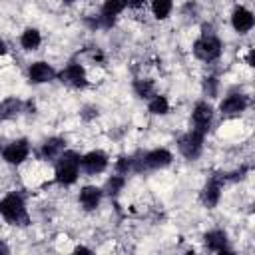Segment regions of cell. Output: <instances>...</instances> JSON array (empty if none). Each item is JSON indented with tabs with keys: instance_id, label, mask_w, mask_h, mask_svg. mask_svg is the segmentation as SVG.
I'll list each match as a JSON object with an SVG mask.
<instances>
[{
	"instance_id": "obj_1",
	"label": "cell",
	"mask_w": 255,
	"mask_h": 255,
	"mask_svg": "<svg viewBox=\"0 0 255 255\" xmlns=\"http://www.w3.org/2000/svg\"><path fill=\"white\" fill-rule=\"evenodd\" d=\"M193 54L203 62H213L221 56V42L211 32V26H203L201 38H197L193 44Z\"/></svg>"
},
{
	"instance_id": "obj_2",
	"label": "cell",
	"mask_w": 255,
	"mask_h": 255,
	"mask_svg": "<svg viewBox=\"0 0 255 255\" xmlns=\"http://www.w3.org/2000/svg\"><path fill=\"white\" fill-rule=\"evenodd\" d=\"M80 173V155L76 151H62L56 163V181L62 185H70L78 179Z\"/></svg>"
},
{
	"instance_id": "obj_3",
	"label": "cell",
	"mask_w": 255,
	"mask_h": 255,
	"mask_svg": "<svg viewBox=\"0 0 255 255\" xmlns=\"http://www.w3.org/2000/svg\"><path fill=\"white\" fill-rule=\"evenodd\" d=\"M0 213L8 223H18V225H26L28 223V215H26V207H24V199L18 193H8L2 201H0Z\"/></svg>"
},
{
	"instance_id": "obj_4",
	"label": "cell",
	"mask_w": 255,
	"mask_h": 255,
	"mask_svg": "<svg viewBox=\"0 0 255 255\" xmlns=\"http://www.w3.org/2000/svg\"><path fill=\"white\" fill-rule=\"evenodd\" d=\"M171 163V153L167 149H151L143 155H139V159L133 157V165L131 169L133 171H141V169H161L165 165Z\"/></svg>"
},
{
	"instance_id": "obj_5",
	"label": "cell",
	"mask_w": 255,
	"mask_h": 255,
	"mask_svg": "<svg viewBox=\"0 0 255 255\" xmlns=\"http://www.w3.org/2000/svg\"><path fill=\"white\" fill-rule=\"evenodd\" d=\"M203 137H205V131L195 129V128L189 129L185 135H181L179 141H177V147H179L181 155L187 157V159H197L201 149H203Z\"/></svg>"
},
{
	"instance_id": "obj_6",
	"label": "cell",
	"mask_w": 255,
	"mask_h": 255,
	"mask_svg": "<svg viewBox=\"0 0 255 255\" xmlns=\"http://www.w3.org/2000/svg\"><path fill=\"white\" fill-rule=\"evenodd\" d=\"M28 151H30L28 141H26V139H16V141L8 143V145L2 149V157H4L8 163L18 165V163H22V161L28 157Z\"/></svg>"
},
{
	"instance_id": "obj_7",
	"label": "cell",
	"mask_w": 255,
	"mask_h": 255,
	"mask_svg": "<svg viewBox=\"0 0 255 255\" xmlns=\"http://www.w3.org/2000/svg\"><path fill=\"white\" fill-rule=\"evenodd\" d=\"M106 165H108V157L104 151H90V153L80 157V167L90 175L102 173L106 169Z\"/></svg>"
},
{
	"instance_id": "obj_8",
	"label": "cell",
	"mask_w": 255,
	"mask_h": 255,
	"mask_svg": "<svg viewBox=\"0 0 255 255\" xmlns=\"http://www.w3.org/2000/svg\"><path fill=\"white\" fill-rule=\"evenodd\" d=\"M58 78L68 84V86H74V88H84L86 86V72L80 64H68L60 74Z\"/></svg>"
},
{
	"instance_id": "obj_9",
	"label": "cell",
	"mask_w": 255,
	"mask_h": 255,
	"mask_svg": "<svg viewBox=\"0 0 255 255\" xmlns=\"http://www.w3.org/2000/svg\"><path fill=\"white\" fill-rule=\"evenodd\" d=\"M247 104H249L247 96H243V94H229V96L219 104V110H221V114H225V116H237V114H241V112L247 108Z\"/></svg>"
},
{
	"instance_id": "obj_10",
	"label": "cell",
	"mask_w": 255,
	"mask_h": 255,
	"mask_svg": "<svg viewBox=\"0 0 255 255\" xmlns=\"http://www.w3.org/2000/svg\"><path fill=\"white\" fill-rule=\"evenodd\" d=\"M211 118H213V108L207 102H199L195 106V110H193V128L207 133L209 124H211Z\"/></svg>"
},
{
	"instance_id": "obj_11",
	"label": "cell",
	"mask_w": 255,
	"mask_h": 255,
	"mask_svg": "<svg viewBox=\"0 0 255 255\" xmlns=\"http://www.w3.org/2000/svg\"><path fill=\"white\" fill-rule=\"evenodd\" d=\"M28 76H30V82L32 84H44V82H50L56 76V72L46 62H34L30 66V70H28Z\"/></svg>"
},
{
	"instance_id": "obj_12",
	"label": "cell",
	"mask_w": 255,
	"mask_h": 255,
	"mask_svg": "<svg viewBox=\"0 0 255 255\" xmlns=\"http://www.w3.org/2000/svg\"><path fill=\"white\" fill-rule=\"evenodd\" d=\"M253 14L247 10V8H243V6H239V8H235V12H233V16H231V24H233V28H235V32H239V34H245V32H249L251 28H253Z\"/></svg>"
},
{
	"instance_id": "obj_13",
	"label": "cell",
	"mask_w": 255,
	"mask_h": 255,
	"mask_svg": "<svg viewBox=\"0 0 255 255\" xmlns=\"http://www.w3.org/2000/svg\"><path fill=\"white\" fill-rule=\"evenodd\" d=\"M219 195H221V183L217 177H213L205 183V187L201 191V201L205 207H215L219 201Z\"/></svg>"
},
{
	"instance_id": "obj_14",
	"label": "cell",
	"mask_w": 255,
	"mask_h": 255,
	"mask_svg": "<svg viewBox=\"0 0 255 255\" xmlns=\"http://www.w3.org/2000/svg\"><path fill=\"white\" fill-rule=\"evenodd\" d=\"M126 8V0H106L104 6H102V22L104 26H112L116 16Z\"/></svg>"
},
{
	"instance_id": "obj_15",
	"label": "cell",
	"mask_w": 255,
	"mask_h": 255,
	"mask_svg": "<svg viewBox=\"0 0 255 255\" xmlns=\"http://www.w3.org/2000/svg\"><path fill=\"white\" fill-rule=\"evenodd\" d=\"M100 199H102V189L100 187H94V185H86L82 191H80V203L84 209L92 211L100 205Z\"/></svg>"
},
{
	"instance_id": "obj_16",
	"label": "cell",
	"mask_w": 255,
	"mask_h": 255,
	"mask_svg": "<svg viewBox=\"0 0 255 255\" xmlns=\"http://www.w3.org/2000/svg\"><path fill=\"white\" fill-rule=\"evenodd\" d=\"M205 245H207V249H211V251H217V253H229L227 249H225V243H227V237H225V233L223 231H219V229H215V231H209V233H205Z\"/></svg>"
},
{
	"instance_id": "obj_17",
	"label": "cell",
	"mask_w": 255,
	"mask_h": 255,
	"mask_svg": "<svg viewBox=\"0 0 255 255\" xmlns=\"http://www.w3.org/2000/svg\"><path fill=\"white\" fill-rule=\"evenodd\" d=\"M62 151H64V139H60V137H50L42 145V157H46V159H54Z\"/></svg>"
},
{
	"instance_id": "obj_18",
	"label": "cell",
	"mask_w": 255,
	"mask_h": 255,
	"mask_svg": "<svg viewBox=\"0 0 255 255\" xmlns=\"http://www.w3.org/2000/svg\"><path fill=\"white\" fill-rule=\"evenodd\" d=\"M40 42H42V36H40V32H38V30L28 28V30H24V32H22L20 44H22V48H24V50H36V48L40 46Z\"/></svg>"
},
{
	"instance_id": "obj_19",
	"label": "cell",
	"mask_w": 255,
	"mask_h": 255,
	"mask_svg": "<svg viewBox=\"0 0 255 255\" xmlns=\"http://www.w3.org/2000/svg\"><path fill=\"white\" fill-rule=\"evenodd\" d=\"M171 8H173V0H153L151 2V12H153V16L157 20L167 18L169 12H171Z\"/></svg>"
},
{
	"instance_id": "obj_20",
	"label": "cell",
	"mask_w": 255,
	"mask_h": 255,
	"mask_svg": "<svg viewBox=\"0 0 255 255\" xmlns=\"http://www.w3.org/2000/svg\"><path fill=\"white\" fill-rule=\"evenodd\" d=\"M149 112L155 114V116H163L169 112V102L165 96H153L151 102H149Z\"/></svg>"
},
{
	"instance_id": "obj_21",
	"label": "cell",
	"mask_w": 255,
	"mask_h": 255,
	"mask_svg": "<svg viewBox=\"0 0 255 255\" xmlns=\"http://www.w3.org/2000/svg\"><path fill=\"white\" fill-rule=\"evenodd\" d=\"M20 108H22V104L18 100L10 98V100H6V102L0 104V118H14L20 112Z\"/></svg>"
},
{
	"instance_id": "obj_22",
	"label": "cell",
	"mask_w": 255,
	"mask_h": 255,
	"mask_svg": "<svg viewBox=\"0 0 255 255\" xmlns=\"http://www.w3.org/2000/svg\"><path fill=\"white\" fill-rule=\"evenodd\" d=\"M124 183H126V179L122 177V175H112L108 181H106V189L102 191V193H108V195H116L122 187H124Z\"/></svg>"
},
{
	"instance_id": "obj_23",
	"label": "cell",
	"mask_w": 255,
	"mask_h": 255,
	"mask_svg": "<svg viewBox=\"0 0 255 255\" xmlns=\"http://www.w3.org/2000/svg\"><path fill=\"white\" fill-rule=\"evenodd\" d=\"M133 88H135V92H137L139 98H151L153 96V84L149 80H137L133 84Z\"/></svg>"
},
{
	"instance_id": "obj_24",
	"label": "cell",
	"mask_w": 255,
	"mask_h": 255,
	"mask_svg": "<svg viewBox=\"0 0 255 255\" xmlns=\"http://www.w3.org/2000/svg\"><path fill=\"white\" fill-rule=\"evenodd\" d=\"M131 165H133V157H120V161L116 163V169L120 173H128L131 169Z\"/></svg>"
},
{
	"instance_id": "obj_25",
	"label": "cell",
	"mask_w": 255,
	"mask_h": 255,
	"mask_svg": "<svg viewBox=\"0 0 255 255\" xmlns=\"http://www.w3.org/2000/svg\"><path fill=\"white\" fill-rule=\"evenodd\" d=\"M205 92H207L209 96H215V78H207V82H205Z\"/></svg>"
},
{
	"instance_id": "obj_26",
	"label": "cell",
	"mask_w": 255,
	"mask_h": 255,
	"mask_svg": "<svg viewBox=\"0 0 255 255\" xmlns=\"http://www.w3.org/2000/svg\"><path fill=\"white\" fill-rule=\"evenodd\" d=\"M145 0H126V6H131V8H137V6H141Z\"/></svg>"
},
{
	"instance_id": "obj_27",
	"label": "cell",
	"mask_w": 255,
	"mask_h": 255,
	"mask_svg": "<svg viewBox=\"0 0 255 255\" xmlns=\"http://www.w3.org/2000/svg\"><path fill=\"white\" fill-rule=\"evenodd\" d=\"M76 253H92V251L86 249V247H76Z\"/></svg>"
},
{
	"instance_id": "obj_28",
	"label": "cell",
	"mask_w": 255,
	"mask_h": 255,
	"mask_svg": "<svg viewBox=\"0 0 255 255\" xmlns=\"http://www.w3.org/2000/svg\"><path fill=\"white\" fill-rule=\"evenodd\" d=\"M0 253H8V247H6L2 241H0Z\"/></svg>"
},
{
	"instance_id": "obj_29",
	"label": "cell",
	"mask_w": 255,
	"mask_h": 255,
	"mask_svg": "<svg viewBox=\"0 0 255 255\" xmlns=\"http://www.w3.org/2000/svg\"><path fill=\"white\" fill-rule=\"evenodd\" d=\"M0 54H6V44L0 40Z\"/></svg>"
},
{
	"instance_id": "obj_30",
	"label": "cell",
	"mask_w": 255,
	"mask_h": 255,
	"mask_svg": "<svg viewBox=\"0 0 255 255\" xmlns=\"http://www.w3.org/2000/svg\"><path fill=\"white\" fill-rule=\"evenodd\" d=\"M64 2H68V4H70V2H76V0H64Z\"/></svg>"
},
{
	"instance_id": "obj_31",
	"label": "cell",
	"mask_w": 255,
	"mask_h": 255,
	"mask_svg": "<svg viewBox=\"0 0 255 255\" xmlns=\"http://www.w3.org/2000/svg\"><path fill=\"white\" fill-rule=\"evenodd\" d=\"M0 149H2V145H0Z\"/></svg>"
}]
</instances>
